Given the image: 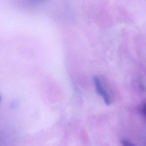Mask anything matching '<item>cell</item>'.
<instances>
[{
  "label": "cell",
  "mask_w": 146,
  "mask_h": 146,
  "mask_svg": "<svg viewBox=\"0 0 146 146\" xmlns=\"http://www.w3.org/2000/svg\"><path fill=\"white\" fill-rule=\"evenodd\" d=\"M94 81L96 90L98 94L102 97L106 104H110L111 103L110 97L105 88L103 86L100 79L97 76H94Z\"/></svg>",
  "instance_id": "obj_1"
},
{
  "label": "cell",
  "mask_w": 146,
  "mask_h": 146,
  "mask_svg": "<svg viewBox=\"0 0 146 146\" xmlns=\"http://www.w3.org/2000/svg\"><path fill=\"white\" fill-rule=\"evenodd\" d=\"M44 1L45 0H27L28 3L32 5H36V4L41 3Z\"/></svg>",
  "instance_id": "obj_2"
},
{
  "label": "cell",
  "mask_w": 146,
  "mask_h": 146,
  "mask_svg": "<svg viewBox=\"0 0 146 146\" xmlns=\"http://www.w3.org/2000/svg\"><path fill=\"white\" fill-rule=\"evenodd\" d=\"M141 110V112L146 119V102H145L142 104Z\"/></svg>",
  "instance_id": "obj_3"
},
{
  "label": "cell",
  "mask_w": 146,
  "mask_h": 146,
  "mask_svg": "<svg viewBox=\"0 0 146 146\" xmlns=\"http://www.w3.org/2000/svg\"><path fill=\"white\" fill-rule=\"evenodd\" d=\"M122 144L123 146H135L130 141L126 140H123L122 141Z\"/></svg>",
  "instance_id": "obj_4"
},
{
  "label": "cell",
  "mask_w": 146,
  "mask_h": 146,
  "mask_svg": "<svg viewBox=\"0 0 146 146\" xmlns=\"http://www.w3.org/2000/svg\"><path fill=\"white\" fill-rule=\"evenodd\" d=\"M2 99V97L1 96V95H0V102H1V100Z\"/></svg>",
  "instance_id": "obj_5"
}]
</instances>
